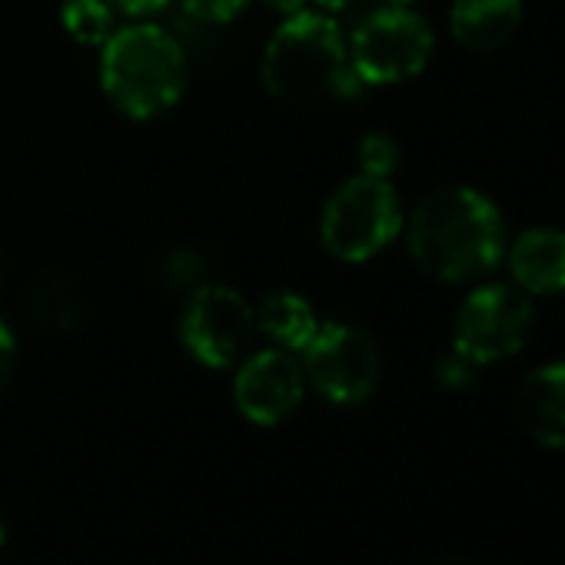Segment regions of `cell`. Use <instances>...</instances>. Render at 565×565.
I'll return each mask as SVG.
<instances>
[{
  "mask_svg": "<svg viewBox=\"0 0 565 565\" xmlns=\"http://www.w3.org/2000/svg\"><path fill=\"white\" fill-rule=\"evenodd\" d=\"M356 153H360V173L383 177V180H390V173L399 163V143L390 134H366Z\"/></svg>",
  "mask_w": 565,
  "mask_h": 565,
  "instance_id": "obj_16",
  "label": "cell"
},
{
  "mask_svg": "<svg viewBox=\"0 0 565 565\" xmlns=\"http://www.w3.org/2000/svg\"><path fill=\"white\" fill-rule=\"evenodd\" d=\"M532 330V303L519 287L486 282L476 287L456 310L452 350L472 366L509 360L522 350Z\"/></svg>",
  "mask_w": 565,
  "mask_h": 565,
  "instance_id": "obj_6",
  "label": "cell"
},
{
  "mask_svg": "<svg viewBox=\"0 0 565 565\" xmlns=\"http://www.w3.org/2000/svg\"><path fill=\"white\" fill-rule=\"evenodd\" d=\"M403 230V206L390 180L356 173L333 190L320 216L323 246L343 263L383 253Z\"/></svg>",
  "mask_w": 565,
  "mask_h": 565,
  "instance_id": "obj_4",
  "label": "cell"
},
{
  "mask_svg": "<svg viewBox=\"0 0 565 565\" xmlns=\"http://www.w3.org/2000/svg\"><path fill=\"white\" fill-rule=\"evenodd\" d=\"M4 542H8V525H4V519H0V548H4Z\"/></svg>",
  "mask_w": 565,
  "mask_h": 565,
  "instance_id": "obj_23",
  "label": "cell"
},
{
  "mask_svg": "<svg viewBox=\"0 0 565 565\" xmlns=\"http://www.w3.org/2000/svg\"><path fill=\"white\" fill-rule=\"evenodd\" d=\"M263 84L282 104H317L363 84L350 67L343 31L333 18L297 11L279 24L263 51Z\"/></svg>",
  "mask_w": 565,
  "mask_h": 565,
  "instance_id": "obj_2",
  "label": "cell"
},
{
  "mask_svg": "<svg viewBox=\"0 0 565 565\" xmlns=\"http://www.w3.org/2000/svg\"><path fill=\"white\" fill-rule=\"evenodd\" d=\"M107 4L117 14H127V18H150V14L163 11L170 0H107Z\"/></svg>",
  "mask_w": 565,
  "mask_h": 565,
  "instance_id": "obj_20",
  "label": "cell"
},
{
  "mask_svg": "<svg viewBox=\"0 0 565 565\" xmlns=\"http://www.w3.org/2000/svg\"><path fill=\"white\" fill-rule=\"evenodd\" d=\"M522 24V0H452L449 31L466 51H495Z\"/></svg>",
  "mask_w": 565,
  "mask_h": 565,
  "instance_id": "obj_12",
  "label": "cell"
},
{
  "mask_svg": "<svg viewBox=\"0 0 565 565\" xmlns=\"http://www.w3.org/2000/svg\"><path fill=\"white\" fill-rule=\"evenodd\" d=\"M266 4L273 8V11H279V14H297V11H303L307 8V0H266Z\"/></svg>",
  "mask_w": 565,
  "mask_h": 565,
  "instance_id": "obj_21",
  "label": "cell"
},
{
  "mask_svg": "<svg viewBox=\"0 0 565 565\" xmlns=\"http://www.w3.org/2000/svg\"><path fill=\"white\" fill-rule=\"evenodd\" d=\"M515 413L535 443L565 449V360L545 363L522 380Z\"/></svg>",
  "mask_w": 565,
  "mask_h": 565,
  "instance_id": "obj_11",
  "label": "cell"
},
{
  "mask_svg": "<svg viewBox=\"0 0 565 565\" xmlns=\"http://www.w3.org/2000/svg\"><path fill=\"white\" fill-rule=\"evenodd\" d=\"M317 4H320L323 11H347V8L356 4V0H317Z\"/></svg>",
  "mask_w": 565,
  "mask_h": 565,
  "instance_id": "obj_22",
  "label": "cell"
},
{
  "mask_svg": "<svg viewBox=\"0 0 565 565\" xmlns=\"http://www.w3.org/2000/svg\"><path fill=\"white\" fill-rule=\"evenodd\" d=\"M406 243L423 273L443 282H472L499 266L505 226L499 206L482 190L446 186L413 210Z\"/></svg>",
  "mask_w": 565,
  "mask_h": 565,
  "instance_id": "obj_1",
  "label": "cell"
},
{
  "mask_svg": "<svg viewBox=\"0 0 565 565\" xmlns=\"http://www.w3.org/2000/svg\"><path fill=\"white\" fill-rule=\"evenodd\" d=\"M436 38L426 18L409 8H380L366 14L350 41V67L363 84H403L426 71Z\"/></svg>",
  "mask_w": 565,
  "mask_h": 565,
  "instance_id": "obj_5",
  "label": "cell"
},
{
  "mask_svg": "<svg viewBox=\"0 0 565 565\" xmlns=\"http://www.w3.org/2000/svg\"><path fill=\"white\" fill-rule=\"evenodd\" d=\"M114 14L117 11L107 0H64V8H61L64 31L84 47H104L110 41V34L117 31Z\"/></svg>",
  "mask_w": 565,
  "mask_h": 565,
  "instance_id": "obj_15",
  "label": "cell"
},
{
  "mask_svg": "<svg viewBox=\"0 0 565 565\" xmlns=\"http://www.w3.org/2000/svg\"><path fill=\"white\" fill-rule=\"evenodd\" d=\"M253 313H256V333H263L273 347L290 350V353H303V347L320 330L313 307L300 294H290V290L266 297L259 307H253Z\"/></svg>",
  "mask_w": 565,
  "mask_h": 565,
  "instance_id": "obj_13",
  "label": "cell"
},
{
  "mask_svg": "<svg viewBox=\"0 0 565 565\" xmlns=\"http://www.w3.org/2000/svg\"><path fill=\"white\" fill-rule=\"evenodd\" d=\"M386 4H393V8H409V4H416V0H386Z\"/></svg>",
  "mask_w": 565,
  "mask_h": 565,
  "instance_id": "obj_24",
  "label": "cell"
},
{
  "mask_svg": "<svg viewBox=\"0 0 565 565\" xmlns=\"http://www.w3.org/2000/svg\"><path fill=\"white\" fill-rule=\"evenodd\" d=\"M14 366H18V340H14L11 327L0 320V393H4V386L11 383Z\"/></svg>",
  "mask_w": 565,
  "mask_h": 565,
  "instance_id": "obj_19",
  "label": "cell"
},
{
  "mask_svg": "<svg viewBox=\"0 0 565 565\" xmlns=\"http://www.w3.org/2000/svg\"><path fill=\"white\" fill-rule=\"evenodd\" d=\"M509 269L522 294H565V230L532 226L522 236H515L509 249Z\"/></svg>",
  "mask_w": 565,
  "mask_h": 565,
  "instance_id": "obj_10",
  "label": "cell"
},
{
  "mask_svg": "<svg viewBox=\"0 0 565 565\" xmlns=\"http://www.w3.org/2000/svg\"><path fill=\"white\" fill-rule=\"evenodd\" d=\"M31 313H34L38 327L54 330V333H67L84 320V300H81L74 282L47 279L31 297Z\"/></svg>",
  "mask_w": 565,
  "mask_h": 565,
  "instance_id": "obj_14",
  "label": "cell"
},
{
  "mask_svg": "<svg viewBox=\"0 0 565 565\" xmlns=\"http://www.w3.org/2000/svg\"><path fill=\"white\" fill-rule=\"evenodd\" d=\"M249 8V0H183V11L200 24H230Z\"/></svg>",
  "mask_w": 565,
  "mask_h": 565,
  "instance_id": "obj_17",
  "label": "cell"
},
{
  "mask_svg": "<svg viewBox=\"0 0 565 565\" xmlns=\"http://www.w3.org/2000/svg\"><path fill=\"white\" fill-rule=\"evenodd\" d=\"M307 383L337 406H356L373 396L380 383L376 343L350 323H323L303 347Z\"/></svg>",
  "mask_w": 565,
  "mask_h": 565,
  "instance_id": "obj_8",
  "label": "cell"
},
{
  "mask_svg": "<svg viewBox=\"0 0 565 565\" xmlns=\"http://www.w3.org/2000/svg\"><path fill=\"white\" fill-rule=\"evenodd\" d=\"M307 393V373L290 350H259L239 360L233 376V403L256 426H276L287 419Z\"/></svg>",
  "mask_w": 565,
  "mask_h": 565,
  "instance_id": "obj_9",
  "label": "cell"
},
{
  "mask_svg": "<svg viewBox=\"0 0 565 565\" xmlns=\"http://www.w3.org/2000/svg\"><path fill=\"white\" fill-rule=\"evenodd\" d=\"M439 383H443V386H449V390H462V386H469V383H472V363L452 350V356H446V360L439 363Z\"/></svg>",
  "mask_w": 565,
  "mask_h": 565,
  "instance_id": "obj_18",
  "label": "cell"
},
{
  "mask_svg": "<svg viewBox=\"0 0 565 565\" xmlns=\"http://www.w3.org/2000/svg\"><path fill=\"white\" fill-rule=\"evenodd\" d=\"M100 87L134 120L167 114L186 87L183 47L157 24L120 28L100 47Z\"/></svg>",
  "mask_w": 565,
  "mask_h": 565,
  "instance_id": "obj_3",
  "label": "cell"
},
{
  "mask_svg": "<svg viewBox=\"0 0 565 565\" xmlns=\"http://www.w3.org/2000/svg\"><path fill=\"white\" fill-rule=\"evenodd\" d=\"M256 333V313L246 303L243 294L220 282L193 287L183 313H180V340L186 353L210 366V370H230L236 366Z\"/></svg>",
  "mask_w": 565,
  "mask_h": 565,
  "instance_id": "obj_7",
  "label": "cell"
}]
</instances>
